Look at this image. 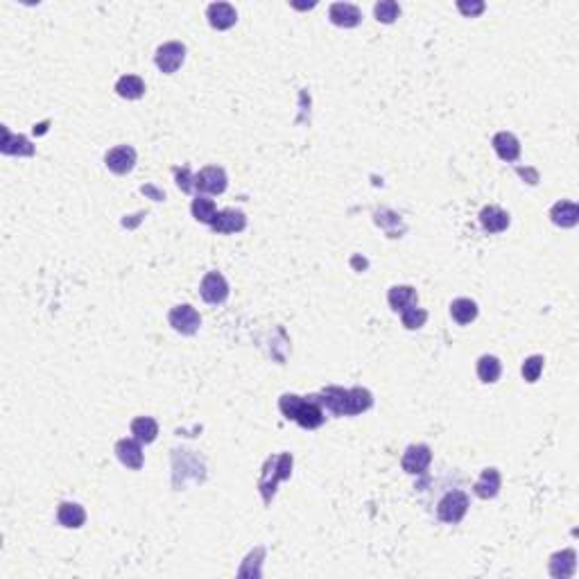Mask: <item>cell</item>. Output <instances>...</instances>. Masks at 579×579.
Masks as SVG:
<instances>
[{"mask_svg": "<svg viewBox=\"0 0 579 579\" xmlns=\"http://www.w3.org/2000/svg\"><path fill=\"white\" fill-rule=\"evenodd\" d=\"M279 408H281L285 419H292L301 428H308V430H315V428H319L323 423V419H326L321 405L315 396H310L306 401V399L297 396V394H285V396H281V401H279Z\"/></svg>", "mask_w": 579, "mask_h": 579, "instance_id": "1", "label": "cell"}, {"mask_svg": "<svg viewBox=\"0 0 579 579\" xmlns=\"http://www.w3.org/2000/svg\"><path fill=\"white\" fill-rule=\"evenodd\" d=\"M290 473H292V455L281 453V455H276V457H270V459H268V466H265L263 478H260V482H258L260 493H263V498H265V503H270V500H272L276 482H279V480H287V478H290Z\"/></svg>", "mask_w": 579, "mask_h": 579, "instance_id": "2", "label": "cell"}, {"mask_svg": "<svg viewBox=\"0 0 579 579\" xmlns=\"http://www.w3.org/2000/svg\"><path fill=\"white\" fill-rule=\"evenodd\" d=\"M466 512H469V495L459 489L444 495L442 503H439V507H437L439 520H444V523H450V525L459 523V520L466 516Z\"/></svg>", "mask_w": 579, "mask_h": 579, "instance_id": "3", "label": "cell"}, {"mask_svg": "<svg viewBox=\"0 0 579 579\" xmlns=\"http://www.w3.org/2000/svg\"><path fill=\"white\" fill-rule=\"evenodd\" d=\"M183 59H186V45L177 43V41H170L166 45H161V48L156 50V57H154L159 71L166 73V75L177 73L181 68V64H183Z\"/></svg>", "mask_w": 579, "mask_h": 579, "instance_id": "4", "label": "cell"}, {"mask_svg": "<svg viewBox=\"0 0 579 579\" xmlns=\"http://www.w3.org/2000/svg\"><path fill=\"white\" fill-rule=\"evenodd\" d=\"M168 321H170V326L175 328L177 333H181V335H195L197 331H200L202 317H200V312H197L193 306L183 304V306H177V308L170 310Z\"/></svg>", "mask_w": 579, "mask_h": 579, "instance_id": "5", "label": "cell"}, {"mask_svg": "<svg viewBox=\"0 0 579 579\" xmlns=\"http://www.w3.org/2000/svg\"><path fill=\"white\" fill-rule=\"evenodd\" d=\"M200 294H202V299L206 301V304L219 306V304H224L227 297H229V283L219 272H208L202 279Z\"/></svg>", "mask_w": 579, "mask_h": 579, "instance_id": "6", "label": "cell"}, {"mask_svg": "<svg viewBox=\"0 0 579 579\" xmlns=\"http://www.w3.org/2000/svg\"><path fill=\"white\" fill-rule=\"evenodd\" d=\"M195 188L200 193H208V195H222L227 190L224 170L217 166H208V168L200 170V175L195 177Z\"/></svg>", "mask_w": 579, "mask_h": 579, "instance_id": "7", "label": "cell"}, {"mask_svg": "<svg viewBox=\"0 0 579 579\" xmlns=\"http://www.w3.org/2000/svg\"><path fill=\"white\" fill-rule=\"evenodd\" d=\"M430 459H432V453L428 446H423V444L410 446L401 459V466L405 473H410V476H419V473H423L428 466H430Z\"/></svg>", "mask_w": 579, "mask_h": 579, "instance_id": "8", "label": "cell"}, {"mask_svg": "<svg viewBox=\"0 0 579 579\" xmlns=\"http://www.w3.org/2000/svg\"><path fill=\"white\" fill-rule=\"evenodd\" d=\"M107 168L115 175H127V172H132L134 166H136V149L130 147V145H118L107 152Z\"/></svg>", "mask_w": 579, "mask_h": 579, "instance_id": "9", "label": "cell"}, {"mask_svg": "<svg viewBox=\"0 0 579 579\" xmlns=\"http://www.w3.org/2000/svg\"><path fill=\"white\" fill-rule=\"evenodd\" d=\"M319 405H323L335 416H349V389L328 387L321 391V396H315Z\"/></svg>", "mask_w": 579, "mask_h": 579, "instance_id": "10", "label": "cell"}, {"mask_svg": "<svg viewBox=\"0 0 579 579\" xmlns=\"http://www.w3.org/2000/svg\"><path fill=\"white\" fill-rule=\"evenodd\" d=\"M213 231L215 234H238L247 227V215L236 208H227V211H219L213 219Z\"/></svg>", "mask_w": 579, "mask_h": 579, "instance_id": "11", "label": "cell"}, {"mask_svg": "<svg viewBox=\"0 0 579 579\" xmlns=\"http://www.w3.org/2000/svg\"><path fill=\"white\" fill-rule=\"evenodd\" d=\"M115 455L122 462L127 469H134L138 471L143 466V448H141V442L134 437V439H120L118 444H115Z\"/></svg>", "mask_w": 579, "mask_h": 579, "instance_id": "12", "label": "cell"}, {"mask_svg": "<svg viewBox=\"0 0 579 579\" xmlns=\"http://www.w3.org/2000/svg\"><path fill=\"white\" fill-rule=\"evenodd\" d=\"M208 23L215 28V30H229V28H234L236 25V21H238V11L234 5H229V3H213V5H208Z\"/></svg>", "mask_w": 579, "mask_h": 579, "instance_id": "13", "label": "cell"}, {"mask_svg": "<svg viewBox=\"0 0 579 579\" xmlns=\"http://www.w3.org/2000/svg\"><path fill=\"white\" fill-rule=\"evenodd\" d=\"M362 21L360 9L351 3H335L331 5V23L338 28H355Z\"/></svg>", "mask_w": 579, "mask_h": 579, "instance_id": "14", "label": "cell"}, {"mask_svg": "<svg viewBox=\"0 0 579 579\" xmlns=\"http://www.w3.org/2000/svg\"><path fill=\"white\" fill-rule=\"evenodd\" d=\"M552 222L561 229H571L579 222V206L575 202H559L552 206Z\"/></svg>", "mask_w": 579, "mask_h": 579, "instance_id": "15", "label": "cell"}, {"mask_svg": "<svg viewBox=\"0 0 579 579\" xmlns=\"http://www.w3.org/2000/svg\"><path fill=\"white\" fill-rule=\"evenodd\" d=\"M493 149L503 161H516L518 154H520V143H518V138L514 134L500 132V134L493 136Z\"/></svg>", "mask_w": 579, "mask_h": 579, "instance_id": "16", "label": "cell"}, {"mask_svg": "<svg viewBox=\"0 0 579 579\" xmlns=\"http://www.w3.org/2000/svg\"><path fill=\"white\" fill-rule=\"evenodd\" d=\"M480 222L484 231H489V234H500V231L509 227V215L498 206H486L480 213Z\"/></svg>", "mask_w": 579, "mask_h": 579, "instance_id": "17", "label": "cell"}, {"mask_svg": "<svg viewBox=\"0 0 579 579\" xmlns=\"http://www.w3.org/2000/svg\"><path fill=\"white\" fill-rule=\"evenodd\" d=\"M498 491H500V473L495 469H484L480 480L476 482V495L482 500H489V498L498 495Z\"/></svg>", "mask_w": 579, "mask_h": 579, "instance_id": "18", "label": "cell"}, {"mask_svg": "<svg viewBox=\"0 0 579 579\" xmlns=\"http://www.w3.org/2000/svg\"><path fill=\"white\" fill-rule=\"evenodd\" d=\"M387 301L391 310L403 312L405 308L416 306V290L412 285H394L387 294Z\"/></svg>", "mask_w": 579, "mask_h": 579, "instance_id": "19", "label": "cell"}, {"mask_svg": "<svg viewBox=\"0 0 579 579\" xmlns=\"http://www.w3.org/2000/svg\"><path fill=\"white\" fill-rule=\"evenodd\" d=\"M57 520L64 525V527H82L84 520H86V512L77 503H62L59 505V512H57Z\"/></svg>", "mask_w": 579, "mask_h": 579, "instance_id": "20", "label": "cell"}, {"mask_svg": "<svg viewBox=\"0 0 579 579\" xmlns=\"http://www.w3.org/2000/svg\"><path fill=\"white\" fill-rule=\"evenodd\" d=\"M132 435L141 444H152L159 435V423L152 419V416H138V419L132 421Z\"/></svg>", "mask_w": 579, "mask_h": 579, "instance_id": "21", "label": "cell"}, {"mask_svg": "<svg viewBox=\"0 0 579 579\" xmlns=\"http://www.w3.org/2000/svg\"><path fill=\"white\" fill-rule=\"evenodd\" d=\"M115 93L125 100H138L145 93V82L138 75H125L115 84Z\"/></svg>", "mask_w": 579, "mask_h": 579, "instance_id": "22", "label": "cell"}, {"mask_svg": "<svg viewBox=\"0 0 579 579\" xmlns=\"http://www.w3.org/2000/svg\"><path fill=\"white\" fill-rule=\"evenodd\" d=\"M450 315H453V319L459 323V326H466V323H471L473 319L478 317L476 301H471V299H455L453 304H450Z\"/></svg>", "mask_w": 579, "mask_h": 579, "instance_id": "23", "label": "cell"}, {"mask_svg": "<svg viewBox=\"0 0 579 579\" xmlns=\"http://www.w3.org/2000/svg\"><path fill=\"white\" fill-rule=\"evenodd\" d=\"M550 573L552 577H573L575 573V550H563L559 554H554L550 561Z\"/></svg>", "mask_w": 579, "mask_h": 579, "instance_id": "24", "label": "cell"}, {"mask_svg": "<svg viewBox=\"0 0 579 579\" xmlns=\"http://www.w3.org/2000/svg\"><path fill=\"white\" fill-rule=\"evenodd\" d=\"M500 374H503V365L495 355H482L478 360V376L482 383L491 385L500 378Z\"/></svg>", "mask_w": 579, "mask_h": 579, "instance_id": "25", "label": "cell"}, {"mask_svg": "<svg viewBox=\"0 0 579 579\" xmlns=\"http://www.w3.org/2000/svg\"><path fill=\"white\" fill-rule=\"evenodd\" d=\"M374 405V396L362 387H353L349 389V416L353 414H362Z\"/></svg>", "mask_w": 579, "mask_h": 579, "instance_id": "26", "label": "cell"}, {"mask_svg": "<svg viewBox=\"0 0 579 579\" xmlns=\"http://www.w3.org/2000/svg\"><path fill=\"white\" fill-rule=\"evenodd\" d=\"M193 215H195L197 222L213 224V219L217 215L213 200H208V197H197V200L193 202Z\"/></svg>", "mask_w": 579, "mask_h": 579, "instance_id": "27", "label": "cell"}, {"mask_svg": "<svg viewBox=\"0 0 579 579\" xmlns=\"http://www.w3.org/2000/svg\"><path fill=\"white\" fill-rule=\"evenodd\" d=\"M401 319H403V326L405 328H410V331H416V328H421L425 319H428V312L421 310V308H416V306H410V308H405L401 312Z\"/></svg>", "mask_w": 579, "mask_h": 579, "instance_id": "28", "label": "cell"}, {"mask_svg": "<svg viewBox=\"0 0 579 579\" xmlns=\"http://www.w3.org/2000/svg\"><path fill=\"white\" fill-rule=\"evenodd\" d=\"M374 11H376V18L380 23H387V25L401 16V7H399V3H394V0H383V3L376 5Z\"/></svg>", "mask_w": 579, "mask_h": 579, "instance_id": "29", "label": "cell"}, {"mask_svg": "<svg viewBox=\"0 0 579 579\" xmlns=\"http://www.w3.org/2000/svg\"><path fill=\"white\" fill-rule=\"evenodd\" d=\"M541 372H543V357H541V355H532V357H527L525 365H523V376H525L527 383H537L539 376H541Z\"/></svg>", "mask_w": 579, "mask_h": 579, "instance_id": "30", "label": "cell"}, {"mask_svg": "<svg viewBox=\"0 0 579 579\" xmlns=\"http://www.w3.org/2000/svg\"><path fill=\"white\" fill-rule=\"evenodd\" d=\"M7 134H9V132H7ZM9 138L14 141V145L3 143V147H0V149H3V154H32V152H34V147L28 143V138H23V136H16V138H14L11 134H9Z\"/></svg>", "mask_w": 579, "mask_h": 579, "instance_id": "31", "label": "cell"}, {"mask_svg": "<svg viewBox=\"0 0 579 579\" xmlns=\"http://www.w3.org/2000/svg\"><path fill=\"white\" fill-rule=\"evenodd\" d=\"M177 186L183 190V193H190L195 188V181L190 177V170L183 168V170H177Z\"/></svg>", "mask_w": 579, "mask_h": 579, "instance_id": "32", "label": "cell"}, {"mask_svg": "<svg viewBox=\"0 0 579 579\" xmlns=\"http://www.w3.org/2000/svg\"><path fill=\"white\" fill-rule=\"evenodd\" d=\"M457 7H459V11H464L466 16H478V14H482L484 11V3H457Z\"/></svg>", "mask_w": 579, "mask_h": 579, "instance_id": "33", "label": "cell"}]
</instances>
